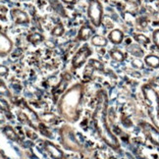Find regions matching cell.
Returning a JSON list of instances; mask_svg holds the SVG:
<instances>
[{"label": "cell", "instance_id": "obj_1", "mask_svg": "<svg viewBox=\"0 0 159 159\" xmlns=\"http://www.w3.org/2000/svg\"><path fill=\"white\" fill-rule=\"evenodd\" d=\"M97 98H98V102H97L95 111L93 116L97 133L99 134L100 138L104 140V143H107L110 148H112L113 149H118L120 148L119 142L117 138H116L112 134V132L110 131L108 124H107V120H106L108 98H107L105 91L100 90L98 93Z\"/></svg>", "mask_w": 159, "mask_h": 159}, {"label": "cell", "instance_id": "obj_2", "mask_svg": "<svg viewBox=\"0 0 159 159\" xmlns=\"http://www.w3.org/2000/svg\"><path fill=\"white\" fill-rule=\"evenodd\" d=\"M83 93L84 87L81 84H77L62 96L59 103V112L64 119L70 122H75L79 119Z\"/></svg>", "mask_w": 159, "mask_h": 159}, {"label": "cell", "instance_id": "obj_3", "mask_svg": "<svg viewBox=\"0 0 159 159\" xmlns=\"http://www.w3.org/2000/svg\"><path fill=\"white\" fill-rule=\"evenodd\" d=\"M143 91L149 107V114L154 123L159 121V97L156 91L150 85L145 84L143 87Z\"/></svg>", "mask_w": 159, "mask_h": 159}, {"label": "cell", "instance_id": "obj_4", "mask_svg": "<svg viewBox=\"0 0 159 159\" xmlns=\"http://www.w3.org/2000/svg\"><path fill=\"white\" fill-rule=\"evenodd\" d=\"M88 16L94 27H99L101 25L103 7L99 0H89Z\"/></svg>", "mask_w": 159, "mask_h": 159}, {"label": "cell", "instance_id": "obj_5", "mask_svg": "<svg viewBox=\"0 0 159 159\" xmlns=\"http://www.w3.org/2000/svg\"><path fill=\"white\" fill-rule=\"evenodd\" d=\"M61 140L66 148L73 151H79L80 146L75 139V134L68 127H64L61 130Z\"/></svg>", "mask_w": 159, "mask_h": 159}, {"label": "cell", "instance_id": "obj_6", "mask_svg": "<svg viewBox=\"0 0 159 159\" xmlns=\"http://www.w3.org/2000/svg\"><path fill=\"white\" fill-rule=\"evenodd\" d=\"M93 51L89 48V45L84 44L76 52L74 57L72 59V68L73 69H79L80 67H82L83 64L88 60V58L91 55Z\"/></svg>", "mask_w": 159, "mask_h": 159}, {"label": "cell", "instance_id": "obj_7", "mask_svg": "<svg viewBox=\"0 0 159 159\" xmlns=\"http://www.w3.org/2000/svg\"><path fill=\"white\" fill-rule=\"evenodd\" d=\"M142 130L143 131L144 134L146 136L152 143H154L155 145L159 146V131L154 128L153 126H151L148 123H145V122H142L139 124Z\"/></svg>", "mask_w": 159, "mask_h": 159}, {"label": "cell", "instance_id": "obj_8", "mask_svg": "<svg viewBox=\"0 0 159 159\" xmlns=\"http://www.w3.org/2000/svg\"><path fill=\"white\" fill-rule=\"evenodd\" d=\"M11 19L16 25H26V24L30 23L29 16L25 11H23L21 9L14 8L11 9L10 11Z\"/></svg>", "mask_w": 159, "mask_h": 159}, {"label": "cell", "instance_id": "obj_9", "mask_svg": "<svg viewBox=\"0 0 159 159\" xmlns=\"http://www.w3.org/2000/svg\"><path fill=\"white\" fill-rule=\"evenodd\" d=\"M12 48H13V42L4 33L0 34V55L3 57L8 55Z\"/></svg>", "mask_w": 159, "mask_h": 159}, {"label": "cell", "instance_id": "obj_10", "mask_svg": "<svg viewBox=\"0 0 159 159\" xmlns=\"http://www.w3.org/2000/svg\"><path fill=\"white\" fill-rule=\"evenodd\" d=\"M94 70L104 72V65H103V63L99 60L90 59L89 61V64L87 65V67H85V69H84V77L91 76V74H93Z\"/></svg>", "mask_w": 159, "mask_h": 159}, {"label": "cell", "instance_id": "obj_11", "mask_svg": "<svg viewBox=\"0 0 159 159\" xmlns=\"http://www.w3.org/2000/svg\"><path fill=\"white\" fill-rule=\"evenodd\" d=\"M44 148L50 154L53 159H65V155L62 150H60L56 145L50 142H44Z\"/></svg>", "mask_w": 159, "mask_h": 159}, {"label": "cell", "instance_id": "obj_12", "mask_svg": "<svg viewBox=\"0 0 159 159\" xmlns=\"http://www.w3.org/2000/svg\"><path fill=\"white\" fill-rule=\"evenodd\" d=\"M93 34V29L89 25H88V24H85V25L82 26L81 29L79 30L76 39L78 41H87L91 38V34Z\"/></svg>", "mask_w": 159, "mask_h": 159}, {"label": "cell", "instance_id": "obj_13", "mask_svg": "<svg viewBox=\"0 0 159 159\" xmlns=\"http://www.w3.org/2000/svg\"><path fill=\"white\" fill-rule=\"evenodd\" d=\"M124 39V33L121 30L115 29L108 35V40H110L113 44H120Z\"/></svg>", "mask_w": 159, "mask_h": 159}, {"label": "cell", "instance_id": "obj_14", "mask_svg": "<svg viewBox=\"0 0 159 159\" xmlns=\"http://www.w3.org/2000/svg\"><path fill=\"white\" fill-rule=\"evenodd\" d=\"M71 81V75L68 74V73H66V74L62 77V80H61L60 84L57 85V88L54 89V93H55V96L58 95L59 93H61L62 91L66 89L67 84H69V82Z\"/></svg>", "mask_w": 159, "mask_h": 159}, {"label": "cell", "instance_id": "obj_15", "mask_svg": "<svg viewBox=\"0 0 159 159\" xmlns=\"http://www.w3.org/2000/svg\"><path fill=\"white\" fill-rule=\"evenodd\" d=\"M144 62L146 65L151 67V68H153V69L159 68V57L156 56V55L150 54V55H148V56H145Z\"/></svg>", "mask_w": 159, "mask_h": 159}, {"label": "cell", "instance_id": "obj_16", "mask_svg": "<svg viewBox=\"0 0 159 159\" xmlns=\"http://www.w3.org/2000/svg\"><path fill=\"white\" fill-rule=\"evenodd\" d=\"M27 39L32 44L36 45V44H39V43H40V42L43 41L44 38H43V35L39 33H32L27 36Z\"/></svg>", "mask_w": 159, "mask_h": 159}, {"label": "cell", "instance_id": "obj_17", "mask_svg": "<svg viewBox=\"0 0 159 159\" xmlns=\"http://www.w3.org/2000/svg\"><path fill=\"white\" fill-rule=\"evenodd\" d=\"M128 51H129L132 55L136 57H143L144 55V51L143 48L138 44H131L128 46Z\"/></svg>", "mask_w": 159, "mask_h": 159}, {"label": "cell", "instance_id": "obj_18", "mask_svg": "<svg viewBox=\"0 0 159 159\" xmlns=\"http://www.w3.org/2000/svg\"><path fill=\"white\" fill-rule=\"evenodd\" d=\"M108 40L104 38V36L99 35V34H95L91 38V43L95 46H99V47H103L107 45Z\"/></svg>", "mask_w": 159, "mask_h": 159}, {"label": "cell", "instance_id": "obj_19", "mask_svg": "<svg viewBox=\"0 0 159 159\" xmlns=\"http://www.w3.org/2000/svg\"><path fill=\"white\" fill-rule=\"evenodd\" d=\"M4 134H6V137H7L9 139L11 140H14V142H18L19 140V137H18V134H16V132L13 130V128H11L10 126H6L3 130Z\"/></svg>", "mask_w": 159, "mask_h": 159}, {"label": "cell", "instance_id": "obj_20", "mask_svg": "<svg viewBox=\"0 0 159 159\" xmlns=\"http://www.w3.org/2000/svg\"><path fill=\"white\" fill-rule=\"evenodd\" d=\"M110 56H111V58L114 61H116V62H123L125 60L124 53L118 49H112L110 51Z\"/></svg>", "mask_w": 159, "mask_h": 159}, {"label": "cell", "instance_id": "obj_21", "mask_svg": "<svg viewBox=\"0 0 159 159\" xmlns=\"http://www.w3.org/2000/svg\"><path fill=\"white\" fill-rule=\"evenodd\" d=\"M134 39L136 40L138 43H140V44H143V45H146L148 44L150 42V39L148 38L146 35L143 34H137L134 35Z\"/></svg>", "mask_w": 159, "mask_h": 159}, {"label": "cell", "instance_id": "obj_22", "mask_svg": "<svg viewBox=\"0 0 159 159\" xmlns=\"http://www.w3.org/2000/svg\"><path fill=\"white\" fill-rule=\"evenodd\" d=\"M64 32H65L64 26L61 23H59V24H57V25L52 29V30H51V35L56 36V38H57V36H61V35H62L64 34Z\"/></svg>", "mask_w": 159, "mask_h": 159}, {"label": "cell", "instance_id": "obj_23", "mask_svg": "<svg viewBox=\"0 0 159 159\" xmlns=\"http://www.w3.org/2000/svg\"><path fill=\"white\" fill-rule=\"evenodd\" d=\"M152 41L155 44V46L159 49V29L155 30L152 34Z\"/></svg>", "mask_w": 159, "mask_h": 159}, {"label": "cell", "instance_id": "obj_24", "mask_svg": "<svg viewBox=\"0 0 159 159\" xmlns=\"http://www.w3.org/2000/svg\"><path fill=\"white\" fill-rule=\"evenodd\" d=\"M18 117H19V120L22 122V123H25V124H29L30 126H33L32 125V123H30V121L28 119V116L27 115H25L24 113H18Z\"/></svg>", "mask_w": 159, "mask_h": 159}, {"label": "cell", "instance_id": "obj_25", "mask_svg": "<svg viewBox=\"0 0 159 159\" xmlns=\"http://www.w3.org/2000/svg\"><path fill=\"white\" fill-rule=\"evenodd\" d=\"M132 64H133L134 67H136V68H138V69H143V62L140 60H139V59H134L132 61Z\"/></svg>", "mask_w": 159, "mask_h": 159}, {"label": "cell", "instance_id": "obj_26", "mask_svg": "<svg viewBox=\"0 0 159 159\" xmlns=\"http://www.w3.org/2000/svg\"><path fill=\"white\" fill-rule=\"evenodd\" d=\"M7 73H8V68H7V67H5L4 65L0 66V75H1V77L7 75Z\"/></svg>", "mask_w": 159, "mask_h": 159}, {"label": "cell", "instance_id": "obj_27", "mask_svg": "<svg viewBox=\"0 0 159 159\" xmlns=\"http://www.w3.org/2000/svg\"><path fill=\"white\" fill-rule=\"evenodd\" d=\"M127 3H129L134 6H139L140 5V0H125Z\"/></svg>", "mask_w": 159, "mask_h": 159}, {"label": "cell", "instance_id": "obj_28", "mask_svg": "<svg viewBox=\"0 0 159 159\" xmlns=\"http://www.w3.org/2000/svg\"><path fill=\"white\" fill-rule=\"evenodd\" d=\"M4 91H5V93H7L9 94L7 89H6V85L4 84V82H3V81H1V94H4Z\"/></svg>", "mask_w": 159, "mask_h": 159}, {"label": "cell", "instance_id": "obj_29", "mask_svg": "<svg viewBox=\"0 0 159 159\" xmlns=\"http://www.w3.org/2000/svg\"><path fill=\"white\" fill-rule=\"evenodd\" d=\"M62 1L64 2V3H67V4H75L76 2H77V0H62Z\"/></svg>", "mask_w": 159, "mask_h": 159}, {"label": "cell", "instance_id": "obj_30", "mask_svg": "<svg viewBox=\"0 0 159 159\" xmlns=\"http://www.w3.org/2000/svg\"><path fill=\"white\" fill-rule=\"evenodd\" d=\"M156 1H157V2H158V3H159V0H156Z\"/></svg>", "mask_w": 159, "mask_h": 159}, {"label": "cell", "instance_id": "obj_31", "mask_svg": "<svg viewBox=\"0 0 159 159\" xmlns=\"http://www.w3.org/2000/svg\"><path fill=\"white\" fill-rule=\"evenodd\" d=\"M2 159H4V158H2Z\"/></svg>", "mask_w": 159, "mask_h": 159}]
</instances>
